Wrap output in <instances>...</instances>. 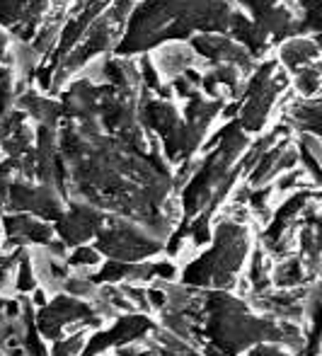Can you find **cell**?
<instances>
[{
    "mask_svg": "<svg viewBox=\"0 0 322 356\" xmlns=\"http://www.w3.org/2000/svg\"><path fill=\"white\" fill-rule=\"evenodd\" d=\"M271 83H274V80H271V75L269 73H261L257 83L252 85V90H257V92H259V90H264L266 104H271L269 99H271V95H274V85H271ZM259 102H261V97L259 99H252V102H250V107H248V112H243V119L248 117L250 127H252V122H261V119H259V107H261V104Z\"/></svg>",
    "mask_w": 322,
    "mask_h": 356,
    "instance_id": "cell-1",
    "label": "cell"
},
{
    "mask_svg": "<svg viewBox=\"0 0 322 356\" xmlns=\"http://www.w3.org/2000/svg\"><path fill=\"white\" fill-rule=\"evenodd\" d=\"M99 262H102V254L95 248H78L73 257H68V264H73V267H78V269L97 267Z\"/></svg>",
    "mask_w": 322,
    "mask_h": 356,
    "instance_id": "cell-2",
    "label": "cell"
}]
</instances>
